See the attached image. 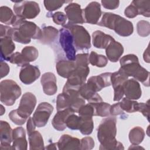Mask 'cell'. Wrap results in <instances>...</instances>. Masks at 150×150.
Instances as JSON below:
<instances>
[{
	"label": "cell",
	"instance_id": "obj_19",
	"mask_svg": "<svg viewBox=\"0 0 150 150\" xmlns=\"http://www.w3.org/2000/svg\"><path fill=\"white\" fill-rule=\"evenodd\" d=\"M28 142L26 139V132L22 127H18L13 129L12 149L26 150Z\"/></svg>",
	"mask_w": 150,
	"mask_h": 150
},
{
	"label": "cell",
	"instance_id": "obj_4",
	"mask_svg": "<svg viewBox=\"0 0 150 150\" xmlns=\"http://www.w3.org/2000/svg\"><path fill=\"white\" fill-rule=\"evenodd\" d=\"M97 25L112 29L117 34L123 37L130 36L134 32L133 24L131 21L111 12L104 13Z\"/></svg>",
	"mask_w": 150,
	"mask_h": 150
},
{
	"label": "cell",
	"instance_id": "obj_50",
	"mask_svg": "<svg viewBox=\"0 0 150 150\" xmlns=\"http://www.w3.org/2000/svg\"><path fill=\"white\" fill-rule=\"evenodd\" d=\"M124 113V111L120 107V102L111 105L110 109V114L112 116H115L122 114Z\"/></svg>",
	"mask_w": 150,
	"mask_h": 150
},
{
	"label": "cell",
	"instance_id": "obj_6",
	"mask_svg": "<svg viewBox=\"0 0 150 150\" xmlns=\"http://www.w3.org/2000/svg\"><path fill=\"white\" fill-rule=\"evenodd\" d=\"M68 29L73 39L74 46L76 50H87L91 47V38L88 31L79 25L63 26Z\"/></svg>",
	"mask_w": 150,
	"mask_h": 150
},
{
	"label": "cell",
	"instance_id": "obj_15",
	"mask_svg": "<svg viewBox=\"0 0 150 150\" xmlns=\"http://www.w3.org/2000/svg\"><path fill=\"white\" fill-rule=\"evenodd\" d=\"M40 75V71L38 67L28 64L22 67L19 73V79L22 83L29 85L35 81Z\"/></svg>",
	"mask_w": 150,
	"mask_h": 150
},
{
	"label": "cell",
	"instance_id": "obj_56",
	"mask_svg": "<svg viewBox=\"0 0 150 150\" xmlns=\"http://www.w3.org/2000/svg\"><path fill=\"white\" fill-rule=\"evenodd\" d=\"M1 115H2L4 114V112H5V108L4 107V106L2 105H1Z\"/></svg>",
	"mask_w": 150,
	"mask_h": 150
},
{
	"label": "cell",
	"instance_id": "obj_2",
	"mask_svg": "<svg viewBox=\"0 0 150 150\" xmlns=\"http://www.w3.org/2000/svg\"><path fill=\"white\" fill-rule=\"evenodd\" d=\"M12 26L14 28L13 40L18 43L28 44L31 39L39 40L42 37V30L38 25L18 16Z\"/></svg>",
	"mask_w": 150,
	"mask_h": 150
},
{
	"label": "cell",
	"instance_id": "obj_33",
	"mask_svg": "<svg viewBox=\"0 0 150 150\" xmlns=\"http://www.w3.org/2000/svg\"><path fill=\"white\" fill-rule=\"evenodd\" d=\"M131 3L137 8L138 15H141L145 17L150 16V1L138 0L132 1Z\"/></svg>",
	"mask_w": 150,
	"mask_h": 150
},
{
	"label": "cell",
	"instance_id": "obj_42",
	"mask_svg": "<svg viewBox=\"0 0 150 150\" xmlns=\"http://www.w3.org/2000/svg\"><path fill=\"white\" fill-rule=\"evenodd\" d=\"M7 61L9 62L12 64H15L18 65V66H21V67H23L25 65L29 64L25 60L21 53H19V52L13 53L8 59Z\"/></svg>",
	"mask_w": 150,
	"mask_h": 150
},
{
	"label": "cell",
	"instance_id": "obj_28",
	"mask_svg": "<svg viewBox=\"0 0 150 150\" xmlns=\"http://www.w3.org/2000/svg\"><path fill=\"white\" fill-rule=\"evenodd\" d=\"M29 149H44V142L41 134L38 131H34L28 135Z\"/></svg>",
	"mask_w": 150,
	"mask_h": 150
},
{
	"label": "cell",
	"instance_id": "obj_22",
	"mask_svg": "<svg viewBox=\"0 0 150 150\" xmlns=\"http://www.w3.org/2000/svg\"><path fill=\"white\" fill-rule=\"evenodd\" d=\"M124 53L122 45L115 39L111 41L105 48L107 58L111 62H117Z\"/></svg>",
	"mask_w": 150,
	"mask_h": 150
},
{
	"label": "cell",
	"instance_id": "obj_49",
	"mask_svg": "<svg viewBox=\"0 0 150 150\" xmlns=\"http://www.w3.org/2000/svg\"><path fill=\"white\" fill-rule=\"evenodd\" d=\"M101 2L104 8L111 10L117 9L120 5V1L117 0H102Z\"/></svg>",
	"mask_w": 150,
	"mask_h": 150
},
{
	"label": "cell",
	"instance_id": "obj_16",
	"mask_svg": "<svg viewBox=\"0 0 150 150\" xmlns=\"http://www.w3.org/2000/svg\"><path fill=\"white\" fill-rule=\"evenodd\" d=\"M112 73L105 72L98 76L90 77L87 83L96 92L101 91L103 88L110 86L111 83V76Z\"/></svg>",
	"mask_w": 150,
	"mask_h": 150
},
{
	"label": "cell",
	"instance_id": "obj_27",
	"mask_svg": "<svg viewBox=\"0 0 150 150\" xmlns=\"http://www.w3.org/2000/svg\"><path fill=\"white\" fill-rule=\"evenodd\" d=\"M59 33V30L53 26H44L42 30V37L39 40L42 44L50 45L57 39Z\"/></svg>",
	"mask_w": 150,
	"mask_h": 150
},
{
	"label": "cell",
	"instance_id": "obj_11",
	"mask_svg": "<svg viewBox=\"0 0 150 150\" xmlns=\"http://www.w3.org/2000/svg\"><path fill=\"white\" fill-rule=\"evenodd\" d=\"M36 104V98L35 96L30 93L26 92L22 96L18 109V113L22 118L28 120L32 114Z\"/></svg>",
	"mask_w": 150,
	"mask_h": 150
},
{
	"label": "cell",
	"instance_id": "obj_54",
	"mask_svg": "<svg viewBox=\"0 0 150 150\" xmlns=\"http://www.w3.org/2000/svg\"><path fill=\"white\" fill-rule=\"evenodd\" d=\"M56 145H57V142L56 143H52V144L48 145L45 148V149H57Z\"/></svg>",
	"mask_w": 150,
	"mask_h": 150
},
{
	"label": "cell",
	"instance_id": "obj_21",
	"mask_svg": "<svg viewBox=\"0 0 150 150\" xmlns=\"http://www.w3.org/2000/svg\"><path fill=\"white\" fill-rule=\"evenodd\" d=\"M57 146L60 150L80 149V140L68 134H63L57 142Z\"/></svg>",
	"mask_w": 150,
	"mask_h": 150
},
{
	"label": "cell",
	"instance_id": "obj_34",
	"mask_svg": "<svg viewBox=\"0 0 150 150\" xmlns=\"http://www.w3.org/2000/svg\"><path fill=\"white\" fill-rule=\"evenodd\" d=\"M89 62L92 66L103 67L107 64L108 59L104 55L98 54L96 52L91 51L89 55Z\"/></svg>",
	"mask_w": 150,
	"mask_h": 150
},
{
	"label": "cell",
	"instance_id": "obj_13",
	"mask_svg": "<svg viewBox=\"0 0 150 150\" xmlns=\"http://www.w3.org/2000/svg\"><path fill=\"white\" fill-rule=\"evenodd\" d=\"M66 15L68 19V22L64 26H68L77 24H83L84 20L83 15V9L77 3H70L64 8Z\"/></svg>",
	"mask_w": 150,
	"mask_h": 150
},
{
	"label": "cell",
	"instance_id": "obj_36",
	"mask_svg": "<svg viewBox=\"0 0 150 150\" xmlns=\"http://www.w3.org/2000/svg\"><path fill=\"white\" fill-rule=\"evenodd\" d=\"M21 54L23 56L25 60L29 63V62H33L38 57L39 52L38 49L32 46H25L23 49H22Z\"/></svg>",
	"mask_w": 150,
	"mask_h": 150
},
{
	"label": "cell",
	"instance_id": "obj_43",
	"mask_svg": "<svg viewBox=\"0 0 150 150\" xmlns=\"http://www.w3.org/2000/svg\"><path fill=\"white\" fill-rule=\"evenodd\" d=\"M48 17H52L53 18V22L58 25H61L64 26L66 25L67 21V16L62 12H56L54 13H52Z\"/></svg>",
	"mask_w": 150,
	"mask_h": 150
},
{
	"label": "cell",
	"instance_id": "obj_47",
	"mask_svg": "<svg viewBox=\"0 0 150 150\" xmlns=\"http://www.w3.org/2000/svg\"><path fill=\"white\" fill-rule=\"evenodd\" d=\"M149 100H148L146 103H138V111L141 112L144 116H145L148 121H149Z\"/></svg>",
	"mask_w": 150,
	"mask_h": 150
},
{
	"label": "cell",
	"instance_id": "obj_26",
	"mask_svg": "<svg viewBox=\"0 0 150 150\" xmlns=\"http://www.w3.org/2000/svg\"><path fill=\"white\" fill-rule=\"evenodd\" d=\"M13 40L9 37L1 38V60H6L13 53L15 49V45Z\"/></svg>",
	"mask_w": 150,
	"mask_h": 150
},
{
	"label": "cell",
	"instance_id": "obj_38",
	"mask_svg": "<svg viewBox=\"0 0 150 150\" xmlns=\"http://www.w3.org/2000/svg\"><path fill=\"white\" fill-rule=\"evenodd\" d=\"M137 33L140 36H148L150 33L149 22L144 20L139 21L137 23Z\"/></svg>",
	"mask_w": 150,
	"mask_h": 150
},
{
	"label": "cell",
	"instance_id": "obj_14",
	"mask_svg": "<svg viewBox=\"0 0 150 150\" xmlns=\"http://www.w3.org/2000/svg\"><path fill=\"white\" fill-rule=\"evenodd\" d=\"M101 14V5L96 1L91 2L84 9H83L84 22L87 23L97 24Z\"/></svg>",
	"mask_w": 150,
	"mask_h": 150
},
{
	"label": "cell",
	"instance_id": "obj_35",
	"mask_svg": "<svg viewBox=\"0 0 150 150\" xmlns=\"http://www.w3.org/2000/svg\"><path fill=\"white\" fill-rule=\"evenodd\" d=\"M94 128L93 118H84L80 117V122L79 128L80 132L85 135L91 134Z\"/></svg>",
	"mask_w": 150,
	"mask_h": 150
},
{
	"label": "cell",
	"instance_id": "obj_12",
	"mask_svg": "<svg viewBox=\"0 0 150 150\" xmlns=\"http://www.w3.org/2000/svg\"><path fill=\"white\" fill-rule=\"evenodd\" d=\"M90 73V68L87 66H76L74 70L67 78L65 84L67 86L77 88L85 83L87 77Z\"/></svg>",
	"mask_w": 150,
	"mask_h": 150
},
{
	"label": "cell",
	"instance_id": "obj_8",
	"mask_svg": "<svg viewBox=\"0 0 150 150\" xmlns=\"http://www.w3.org/2000/svg\"><path fill=\"white\" fill-rule=\"evenodd\" d=\"M79 89L69 87L65 84L62 93L64 95L67 108L71 109L74 112H78L79 108L85 104V100L80 96Z\"/></svg>",
	"mask_w": 150,
	"mask_h": 150
},
{
	"label": "cell",
	"instance_id": "obj_9",
	"mask_svg": "<svg viewBox=\"0 0 150 150\" xmlns=\"http://www.w3.org/2000/svg\"><path fill=\"white\" fill-rule=\"evenodd\" d=\"M59 42L67 59L71 61H74L76 56V49L74 46L72 35L68 29L62 28L60 29Z\"/></svg>",
	"mask_w": 150,
	"mask_h": 150
},
{
	"label": "cell",
	"instance_id": "obj_55",
	"mask_svg": "<svg viewBox=\"0 0 150 150\" xmlns=\"http://www.w3.org/2000/svg\"><path fill=\"white\" fill-rule=\"evenodd\" d=\"M128 149H144V148L139 146L138 145H133V144H132V145L131 146H129Z\"/></svg>",
	"mask_w": 150,
	"mask_h": 150
},
{
	"label": "cell",
	"instance_id": "obj_1",
	"mask_svg": "<svg viewBox=\"0 0 150 150\" xmlns=\"http://www.w3.org/2000/svg\"><path fill=\"white\" fill-rule=\"evenodd\" d=\"M117 120L114 116L104 118L97 128V139L100 145V150L124 149L122 143L118 142L116 138Z\"/></svg>",
	"mask_w": 150,
	"mask_h": 150
},
{
	"label": "cell",
	"instance_id": "obj_30",
	"mask_svg": "<svg viewBox=\"0 0 150 150\" xmlns=\"http://www.w3.org/2000/svg\"><path fill=\"white\" fill-rule=\"evenodd\" d=\"M128 76L121 69L111 74V83L114 89L122 87L124 83L128 79Z\"/></svg>",
	"mask_w": 150,
	"mask_h": 150
},
{
	"label": "cell",
	"instance_id": "obj_32",
	"mask_svg": "<svg viewBox=\"0 0 150 150\" xmlns=\"http://www.w3.org/2000/svg\"><path fill=\"white\" fill-rule=\"evenodd\" d=\"M91 104L94 110V116H100V117H108L110 115V109L111 105L107 103L103 102V101L90 103Z\"/></svg>",
	"mask_w": 150,
	"mask_h": 150
},
{
	"label": "cell",
	"instance_id": "obj_53",
	"mask_svg": "<svg viewBox=\"0 0 150 150\" xmlns=\"http://www.w3.org/2000/svg\"><path fill=\"white\" fill-rule=\"evenodd\" d=\"M144 59L145 62L147 63H149V52H148V47L146 48V49L145 50L144 53Z\"/></svg>",
	"mask_w": 150,
	"mask_h": 150
},
{
	"label": "cell",
	"instance_id": "obj_45",
	"mask_svg": "<svg viewBox=\"0 0 150 150\" xmlns=\"http://www.w3.org/2000/svg\"><path fill=\"white\" fill-rule=\"evenodd\" d=\"M76 66H87L89 64V54H78L76 56L74 60Z\"/></svg>",
	"mask_w": 150,
	"mask_h": 150
},
{
	"label": "cell",
	"instance_id": "obj_44",
	"mask_svg": "<svg viewBox=\"0 0 150 150\" xmlns=\"http://www.w3.org/2000/svg\"><path fill=\"white\" fill-rule=\"evenodd\" d=\"M9 119L16 125H22L25 123L27 120L22 118L17 112L16 110H12L8 114Z\"/></svg>",
	"mask_w": 150,
	"mask_h": 150
},
{
	"label": "cell",
	"instance_id": "obj_31",
	"mask_svg": "<svg viewBox=\"0 0 150 150\" xmlns=\"http://www.w3.org/2000/svg\"><path fill=\"white\" fill-rule=\"evenodd\" d=\"M145 132L140 127H135L129 132V142L133 145H139L144 140Z\"/></svg>",
	"mask_w": 150,
	"mask_h": 150
},
{
	"label": "cell",
	"instance_id": "obj_29",
	"mask_svg": "<svg viewBox=\"0 0 150 150\" xmlns=\"http://www.w3.org/2000/svg\"><path fill=\"white\" fill-rule=\"evenodd\" d=\"M16 15H14L12 9L6 6L0 8V21L8 25H12L15 21Z\"/></svg>",
	"mask_w": 150,
	"mask_h": 150
},
{
	"label": "cell",
	"instance_id": "obj_20",
	"mask_svg": "<svg viewBox=\"0 0 150 150\" xmlns=\"http://www.w3.org/2000/svg\"><path fill=\"white\" fill-rule=\"evenodd\" d=\"M40 83L45 94L53 96L56 93L57 91L56 77L53 73L46 72L44 73L42 76Z\"/></svg>",
	"mask_w": 150,
	"mask_h": 150
},
{
	"label": "cell",
	"instance_id": "obj_39",
	"mask_svg": "<svg viewBox=\"0 0 150 150\" xmlns=\"http://www.w3.org/2000/svg\"><path fill=\"white\" fill-rule=\"evenodd\" d=\"M80 122V117L77 116L74 113L70 114L66 119V127L72 130H79Z\"/></svg>",
	"mask_w": 150,
	"mask_h": 150
},
{
	"label": "cell",
	"instance_id": "obj_7",
	"mask_svg": "<svg viewBox=\"0 0 150 150\" xmlns=\"http://www.w3.org/2000/svg\"><path fill=\"white\" fill-rule=\"evenodd\" d=\"M12 2L15 3L13 8L16 15L25 19L36 18L40 11L39 4L35 1H16Z\"/></svg>",
	"mask_w": 150,
	"mask_h": 150
},
{
	"label": "cell",
	"instance_id": "obj_46",
	"mask_svg": "<svg viewBox=\"0 0 150 150\" xmlns=\"http://www.w3.org/2000/svg\"><path fill=\"white\" fill-rule=\"evenodd\" d=\"M94 139L90 137H85L80 140V149L90 150L94 146Z\"/></svg>",
	"mask_w": 150,
	"mask_h": 150
},
{
	"label": "cell",
	"instance_id": "obj_23",
	"mask_svg": "<svg viewBox=\"0 0 150 150\" xmlns=\"http://www.w3.org/2000/svg\"><path fill=\"white\" fill-rule=\"evenodd\" d=\"M73 113L74 112L70 108L57 111L52 121V124L53 128L57 131L64 130L67 127L66 124V119Z\"/></svg>",
	"mask_w": 150,
	"mask_h": 150
},
{
	"label": "cell",
	"instance_id": "obj_10",
	"mask_svg": "<svg viewBox=\"0 0 150 150\" xmlns=\"http://www.w3.org/2000/svg\"><path fill=\"white\" fill-rule=\"evenodd\" d=\"M53 111V107L49 103L42 102L40 103L32 117L35 125L38 128L45 127Z\"/></svg>",
	"mask_w": 150,
	"mask_h": 150
},
{
	"label": "cell",
	"instance_id": "obj_5",
	"mask_svg": "<svg viewBox=\"0 0 150 150\" xmlns=\"http://www.w3.org/2000/svg\"><path fill=\"white\" fill-rule=\"evenodd\" d=\"M20 86L12 80H4L0 83V100L6 106L14 104L21 95Z\"/></svg>",
	"mask_w": 150,
	"mask_h": 150
},
{
	"label": "cell",
	"instance_id": "obj_41",
	"mask_svg": "<svg viewBox=\"0 0 150 150\" xmlns=\"http://www.w3.org/2000/svg\"><path fill=\"white\" fill-rule=\"evenodd\" d=\"M70 2H71V1L45 0L43 1V3L46 10L50 12H53L56 9H58L60 7H62L64 3H67Z\"/></svg>",
	"mask_w": 150,
	"mask_h": 150
},
{
	"label": "cell",
	"instance_id": "obj_52",
	"mask_svg": "<svg viewBox=\"0 0 150 150\" xmlns=\"http://www.w3.org/2000/svg\"><path fill=\"white\" fill-rule=\"evenodd\" d=\"M36 127V126L35 125L32 118L29 117L27 121V124H26V131H27L28 135L30 134L33 131H34Z\"/></svg>",
	"mask_w": 150,
	"mask_h": 150
},
{
	"label": "cell",
	"instance_id": "obj_51",
	"mask_svg": "<svg viewBox=\"0 0 150 150\" xmlns=\"http://www.w3.org/2000/svg\"><path fill=\"white\" fill-rule=\"evenodd\" d=\"M0 70L1 79L7 76L10 70L8 64L6 63L3 62V60H1L0 62Z\"/></svg>",
	"mask_w": 150,
	"mask_h": 150
},
{
	"label": "cell",
	"instance_id": "obj_48",
	"mask_svg": "<svg viewBox=\"0 0 150 150\" xmlns=\"http://www.w3.org/2000/svg\"><path fill=\"white\" fill-rule=\"evenodd\" d=\"M124 15L129 18H134L138 15V12L137 8L132 4L128 5L124 11Z\"/></svg>",
	"mask_w": 150,
	"mask_h": 150
},
{
	"label": "cell",
	"instance_id": "obj_24",
	"mask_svg": "<svg viewBox=\"0 0 150 150\" xmlns=\"http://www.w3.org/2000/svg\"><path fill=\"white\" fill-rule=\"evenodd\" d=\"M113 40L114 39L111 36L101 30H96L92 34L93 45L98 49H105Z\"/></svg>",
	"mask_w": 150,
	"mask_h": 150
},
{
	"label": "cell",
	"instance_id": "obj_40",
	"mask_svg": "<svg viewBox=\"0 0 150 150\" xmlns=\"http://www.w3.org/2000/svg\"><path fill=\"white\" fill-rule=\"evenodd\" d=\"M78 113L81 117L93 118V117L94 116V107L90 103L84 104L79 108Z\"/></svg>",
	"mask_w": 150,
	"mask_h": 150
},
{
	"label": "cell",
	"instance_id": "obj_37",
	"mask_svg": "<svg viewBox=\"0 0 150 150\" xmlns=\"http://www.w3.org/2000/svg\"><path fill=\"white\" fill-rule=\"evenodd\" d=\"M120 105L122 110L127 112L131 113L138 111V103L133 100L126 97L122 98V101L120 102Z\"/></svg>",
	"mask_w": 150,
	"mask_h": 150
},
{
	"label": "cell",
	"instance_id": "obj_3",
	"mask_svg": "<svg viewBox=\"0 0 150 150\" xmlns=\"http://www.w3.org/2000/svg\"><path fill=\"white\" fill-rule=\"evenodd\" d=\"M121 69L128 76L142 83L146 87L149 86V72L139 64L138 57L134 54L124 56L120 60Z\"/></svg>",
	"mask_w": 150,
	"mask_h": 150
},
{
	"label": "cell",
	"instance_id": "obj_25",
	"mask_svg": "<svg viewBox=\"0 0 150 150\" xmlns=\"http://www.w3.org/2000/svg\"><path fill=\"white\" fill-rule=\"evenodd\" d=\"M76 67L74 61L66 59H60L56 64L57 74L67 79Z\"/></svg>",
	"mask_w": 150,
	"mask_h": 150
},
{
	"label": "cell",
	"instance_id": "obj_18",
	"mask_svg": "<svg viewBox=\"0 0 150 150\" xmlns=\"http://www.w3.org/2000/svg\"><path fill=\"white\" fill-rule=\"evenodd\" d=\"M0 124V149L1 150L12 149L11 144L12 142L13 129L6 121L1 120Z\"/></svg>",
	"mask_w": 150,
	"mask_h": 150
},
{
	"label": "cell",
	"instance_id": "obj_17",
	"mask_svg": "<svg viewBox=\"0 0 150 150\" xmlns=\"http://www.w3.org/2000/svg\"><path fill=\"white\" fill-rule=\"evenodd\" d=\"M124 95L130 100H138L142 95L141 86L138 81L134 79H127L122 86Z\"/></svg>",
	"mask_w": 150,
	"mask_h": 150
}]
</instances>
